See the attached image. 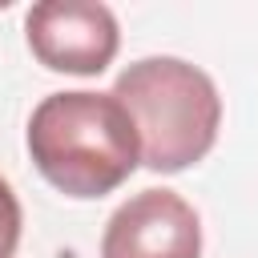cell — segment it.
Wrapping results in <instances>:
<instances>
[{
  "mask_svg": "<svg viewBox=\"0 0 258 258\" xmlns=\"http://www.w3.org/2000/svg\"><path fill=\"white\" fill-rule=\"evenodd\" d=\"M28 157L64 198H105L141 165V137L113 93H48L28 117Z\"/></svg>",
  "mask_w": 258,
  "mask_h": 258,
  "instance_id": "1",
  "label": "cell"
},
{
  "mask_svg": "<svg viewBox=\"0 0 258 258\" xmlns=\"http://www.w3.org/2000/svg\"><path fill=\"white\" fill-rule=\"evenodd\" d=\"M113 97L129 109L141 137V165L153 173H181L198 165L222 129V97L210 73L181 56L133 60Z\"/></svg>",
  "mask_w": 258,
  "mask_h": 258,
  "instance_id": "2",
  "label": "cell"
},
{
  "mask_svg": "<svg viewBox=\"0 0 258 258\" xmlns=\"http://www.w3.org/2000/svg\"><path fill=\"white\" fill-rule=\"evenodd\" d=\"M24 36L32 56L52 73L97 77L113 64L121 48L117 16L97 0H44L24 16Z\"/></svg>",
  "mask_w": 258,
  "mask_h": 258,
  "instance_id": "3",
  "label": "cell"
},
{
  "mask_svg": "<svg viewBox=\"0 0 258 258\" xmlns=\"http://www.w3.org/2000/svg\"><path fill=\"white\" fill-rule=\"evenodd\" d=\"M101 258H202L198 210L173 189H141L105 222Z\"/></svg>",
  "mask_w": 258,
  "mask_h": 258,
  "instance_id": "4",
  "label": "cell"
},
{
  "mask_svg": "<svg viewBox=\"0 0 258 258\" xmlns=\"http://www.w3.org/2000/svg\"><path fill=\"white\" fill-rule=\"evenodd\" d=\"M20 198L12 194V185L0 177V258H12L16 246H20Z\"/></svg>",
  "mask_w": 258,
  "mask_h": 258,
  "instance_id": "5",
  "label": "cell"
}]
</instances>
